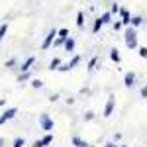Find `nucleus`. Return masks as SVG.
<instances>
[{"label": "nucleus", "instance_id": "473e14b6", "mask_svg": "<svg viewBox=\"0 0 147 147\" xmlns=\"http://www.w3.org/2000/svg\"><path fill=\"white\" fill-rule=\"evenodd\" d=\"M4 143H6V139H4V137H0V147H4Z\"/></svg>", "mask_w": 147, "mask_h": 147}, {"label": "nucleus", "instance_id": "2f4dec72", "mask_svg": "<svg viewBox=\"0 0 147 147\" xmlns=\"http://www.w3.org/2000/svg\"><path fill=\"white\" fill-rule=\"evenodd\" d=\"M141 98H147V84L141 88Z\"/></svg>", "mask_w": 147, "mask_h": 147}, {"label": "nucleus", "instance_id": "1a4fd4ad", "mask_svg": "<svg viewBox=\"0 0 147 147\" xmlns=\"http://www.w3.org/2000/svg\"><path fill=\"white\" fill-rule=\"evenodd\" d=\"M63 47H65V51H67V53H73V51H75V47H77L75 37H71V35H69L67 39H65V43H63Z\"/></svg>", "mask_w": 147, "mask_h": 147}, {"label": "nucleus", "instance_id": "aec40b11", "mask_svg": "<svg viewBox=\"0 0 147 147\" xmlns=\"http://www.w3.org/2000/svg\"><path fill=\"white\" fill-rule=\"evenodd\" d=\"M77 28H84V14L82 12L77 14Z\"/></svg>", "mask_w": 147, "mask_h": 147}, {"label": "nucleus", "instance_id": "412c9836", "mask_svg": "<svg viewBox=\"0 0 147 147\" xmlns=\"http://www.w3.org/2000/svg\"><path fill=\"white\" fill-rule=\"evenodd\" d=\"M28 79H32V73H30V71H26V73H22V75L18 77V82H26Z\"/></svg>", "mask_w": 147, "mask_h": 147}, {"label": "nucleus", "instance_id": "20e7f679", "mask_svg": "<svg viewBox=\"0 0 147 147\" xmlns=\"http://www.w3.org/2000/svg\"><path fill=\"white\" fill-rule=\"evenodd\" d=\"M57 34H59V30H49L47 32V35H45V39H43V43H41V49L45 51V49H49V47L53 45V41H55V37H57Z\"/></svg>", "mask_w": 147, "mask_h": 147}, {"label": "nucleus", "instance_id": "0eeeda50", "mask_svg": "<svg viewBox=\"0 0 147 147\" xmlns=\"http://www.w3.org/2000/svg\"><path fill=\"white\" fill-rule=\"evenodd\" d=\"M16 114H18V108H6L2 116H0V122L2 124H6V122H10L12 118H16Z\"/></svg>", "mask_w": 147, "mask_h": 147}, {"label": "nucleus", "instance_id": "423d86ee", "mask_svg": "<svg viewBox=\"0 0 147 147\" xmlns=\"http://www.w3.org/2000/svg\"><path fill=\"white\" fill-rule=\"evenodd\" d=\"M114 108H116V96L110 94L108 100H106V106H104V114H102V116H104V118H110L114 114Z\"/></svg>", "mask_w": 147, "mask_h": 147}, {"label": "nucleus", "instance_id": "a211bd4d", "mask_svg": "<svg viewBox=\"0 0 147 147\" xmlns=\"http://www.w3.org/2000/svg\"><path fill=\"white\" fill-rule=\"evenodd\" d=\"M141 24H143V18H141V16H134V18H131V24H129V26H134V28H139Z\"/></svg>", "mask_w": 147, "mask_h": 147}, {"label": "nucleus", "instance_id": "f03ea898", "mask_svg": "<svg viewBox=\"0 0 147 147\" xmlns=\"http://www.w3.org/2000/svg\"><path fill=\"white\" fill-rule=\"evenodd\" d=\"M39 127H41L45 134L55 129V122L49 118V114H39Z\"/></svg>", "mask_w": 147, "mask_h": 147}, {"label": "nucleus", "instance_id": "f257e3e1", "mask_svg": "<svg viewBox=\"0 0 147 147\" xmlns=\"http://www.w3.org/2000/svg\"><path fill=\"white\" fill-rule=\"evenodd\" d=\"M124 41L127 49H137V32L134 26H125V32H124Z\"/></svg>", "mask_w": 147, "mask_h": 147}, {"label": "nucleus", "instance_id": "cd10ccee", "mask_svg": "<svg viewBox=\"0 0 147 147\" xmlns=\"http://www.w3.org/2000/svg\"><path fill=\"white\" fill-rule=\"evenodd\" d=\"M90 120H94V112H86L84 114V122H90Z\"/></svg>", "mask_w": 147, "mask_h": 147}, {"label": "nucleus", "instance_id": "7ed1b4c3", "mask_svg": "<svg viewBox=\"0 0 147 147\" xmlns=\"http://www.w3.org/2000/svg\"><path fill=\"white\" fill-rule=\"evenodd\" d=\"M79 63H80V55H73L69 63H61L57 71H61V73H67V71H71V69H75L77 65H79Z\"/></svg>", "mask_w": 147, "mask_h": 147}, {"label": "nucleus", "instance_id": "c9c22d12", "mask_svg": "<svg viewBox=\"0 0 147 147\" xmlns=\"http://www.w3.org/2000/svg\"><path fill=\"white\" fill-rule=\"evenodd\" d=\"M0 125H2V122H0Z\"/></svg>", "mask_w": 147, "mask_h": 147}, {"label": "nucleus", "instance_id": "b1692460", "mask_svg": "<svg viewBox=\"0 0 147 147\" xmlns=\"http://www.w3.org/2000/svg\"><path fill=\"white\" fill-rule=\"evenodd\" d=\"M32 86H34V88H41V86H43V80L34 79V80H32Z\"/></svg>", "mask_w": 147, "mask_h": 147}, {"label": "nucleus", "instance_id": "2eb2a0df", "mask_svg": "<svg viewBox=\"0 0 147 147\" xmlns=\"http://www.w3.org/2000/svg\"><path fill=\"white\" fill-rule=\"evenodd\" d=\"M102 26H104V22H102L100 18H96V20H94V26H92V34L96 35V34L102 30Z\"/></svg>", "mask_w": 147, "mask_h": 147}, {"label": "nucleus", "instance_id": "c85d7f7f", "mask_svg": "<svg viewBox=\"0 0 147 147\" xmlns=\"http://www.w3.org/2000/svg\"><path fill=\"white\" fill-rule=\"evenodd\" d=\"M110 12H112V14H120V6H118V4H114Z\"/></svg>", "mask_w": 147, "mask_h": 147}, {"label": "nucleus", "instance_id": "f8f14e48", "mask_svg": "<svg viewBox=\"0 0 147 147\" xmlns=\"http://www.w3.org/2000/svg\"><path fill=\"white\" fill-rule=\"evenodd\" d=\"M71 143H73V147H86V145H88L80 136H73V137H71Z\"/></svg>", "mask_w": 147, "mask_h": 147}, {"label": "nucleus", "instance_id": "f704fd0d", "mask_svg": "<svg viewBox=\"0 0 147 147\" xmlns=\"http://www.w3.org/2000/svg\"><path fill=\"white\" fill-rule=\"evenodd\" d=\"M86 147H94V145H86Z\"/></svg>", "mask_w": 147, "mask_h": 147}, {"label": "nucleus", "instance_id": "9d476101", "mask_svg": "<svg viewBox=\"0 0 147 147\" xmlns=\"http://www.w3.org/2000/svg\"><path fill=\"white\" fill-rule=\"evenodd\" d=\"M120 16H122V24L124 26H129L131 24V16H129V10L127 8H120Z\"/></svg>", "mask_w": 147, "mask_h": 147}, {"label": "nucleus", "instance_id": "bb28decb", "mask_svg": "<svg viewBox=\"0 0 147 147\" xmlns=\"http://www.w3.org/2000/svg\"><path fill=\"white\" fill-rule=\"evenodd\" d=\"M14 65H16V59H8V61L4 63V67H8V69H12Z\"/></svg>", "mask_w": 147, "mask_h": 147}, {"label": "nucleus", "instance_id": "5701e85b", "mask_svg": "<svg viewBox=\"0 0 147 147\" xmlns=\"http://www.w3.org/2000/svg\"><path fill=\"white\" fill-rule=\"evenodd\" d=\"M24 145H26V139L24 137H16L14 143H12V147H24Z\"/></svg>", "mask_w": 147, "mask_h": 147}, {"label": "nucleus", "instance_id": "7c9ffc66", "mask_svg": "<svg viewBox=\"0 0 147 147\" xmlns=\"http://www.w3.org/2000/svg\"><path fill=\"white\" fill-rule=\"evenodd\" d=\"M59 100V94H51V96H49V102H57Z\"/></svg>", "mask_w": 147, "mask_h": 147}, {"label": "nucleus", "instance_id": "dca6fc26", "mask_svg": "<svg viewBox=\"0 0 147 147\" xmlns=\"http://www.w3.org/2000/svg\"><path fill=\"white\" fill-rule=\"evenodd\" d=\"M96 65H98V57H92L90 61H88V67H86V71H88V73H92V71L96 69Z\"/></svg>", "mask_w": 147, "mask_h": 147}, {"label": "nucleus", "instance_id": "39448f33", "mask_svg": "<svg viewBox=\"0 0 147 147\" xmlns=\"http://www.w3.org/2000/svg\"><path fill=\"white\" fill-rule=\"evenodd\" d=\"M51 143H53V131H47L41 139H35L34 143H32V147H47V145H51Z\"/></svg>", "mask_w": 147, "mask_h": 147}, {"label": "nucleus", "instance_id": "393cba45", "mask_svg": "<svg viewBox=\"0 0 147 147\" xmlns=\"http://www.w3.org/2000/svg\"><path fill=\"white\" fill-rule=\"evenodd\" d=\"M137 51H139V57L147 59V47H137Z\"/></svg>", "mask_w": 147, "mask_h": 147}, {"label": "nucleus", "instance_id": "c756f323", "mask_svg": "<svg viewBox=\"0 0 147 147\" xmlns=\"http://www.w3.org/2000/svg\"><path fill=\"white\" fill-rule=\"evenodd\" d=\"M102 147H118V145H116V141H106Z\"/></svg>", "mask_w": 147, "mask_h": 147}, {"label": "nucleus", "instance_id": "9b49d317", "mask_svg": "<svg viewBox=\"0 0 147 147\" xmlns=\"http://www.w3.org/2000/svg\"><path fill=\"white\" fill-rule=\"evenodd\" d=\"M34 63H35V57H28V59L24 61L22 65H20V71H22V73H26V71H30Z\"/></svg>", "mask_w": 147, "mask_h": 147}, {"label": "nucleus", "instance_id": "4468645a", "mask_svg": "<svg viewBox=\"0 0 147 147\" xmlns=\"http://www.w3.org/2000/svg\"><path fill=\"white\" fill-rule=\"evenodd\" d=\"M61 63H63V61H61L59 57H53V59H51V63H49V67H47V69H49V71H57Z\"/></svg>", "mask_w": 147, "mask_h": 147}, {"label": "nucleus", "instance_id": "4be33fe9", "mask_svg": "<svg viewBox=\"0 0 147 147\" xmlns=\"http://www.w3.org/2000/svg\"><path fill=\"white\" fill-rule=\"evenodd\" d=\"M69 35H71V34H69L67 28H61V30H59V34H57V37H61V39H67Z\"/></svg>", "mask_w": 147, "mask_h": 147}, {"label": "nucleus", "instance_id": "ddd939ff", "mask_svg": "<svg viewBox=\"0 0 147 147\" xmlns=\"http://www.w3.org/2000/svg\"><path fill=\"white\" fill-rule=\"evenodd\" d=\"M110 59H112L116 65H118V63L122 61V55H120V51H118L116 47H112V49H110Z\"/></svg>", "mask_w": 147, "mask_h": 147}, {"label": "nucleus", "instance_id": "a878e982", "mask_svg": "<svg viewBox=\"0 0 147 147\" xmlns=\"http://www.w3.org/2000/svg\"><path fill=\"white\" fill-rule=\"evenodd\" d=\"M112 26H114V30H116V32L124 28V24H122V20H120V22H112Z\"/></svg>", "mask_w": 147, "mask_h": 147}, {"label": "nucleus", "instance_id": "6e6552de", "mask_svg": "<svg viewBox=\"0 0 147 147\" xmlns=\"http://www.w3.org/2000/svg\"><path fill=\"white\" fill-rule=\"evenodd\" d=\"M134 84H136V73L134 71H127L124 75V86L125 88H131Z\"/></svg>", "mask_w": 147, "mask_h": 147}, {"label": "nucleus", "instance_id": "6ab92c4d", "mask_svg": "<svg viewBox=\"0 0 147 147\" xmlns=\"http://www.w3.org/2000/svg\"><path fill=\"white\" fill-rule=\"evenodd\" d=\"M6 34H8V24H0V41L6 37Z\"/></svg>", "mask_w": 147, "mask_h": 147}, {"label": "nucleus", "instance_id": "72a5a7b5", "mask_svg": "<svg viewBox=\"0 0 147 147\" xmlns=\"http://www.w3.org/2000/svg\"><path fill=\"white\" fill-rule=\"evenodd\" d=\"M118 147H125V145H124V143H122V145H118Z\"/></svg>", "mask_w": 147, "mask_h": 147}, {"label": "nucleus", "instance_id": "f3484780", "mask_svg": "<svg viewBox=\"0 0 147 147\" xmlns=\"http://www.w3.org/2000/svg\"><path fill=\"white\" fill-rule=\"evenodd\" d=\"M100 20L104 22V26H106V24H112V12H104L100 16Z\"/></svg>", "mask_w": 147, "mask_h": 147}]
</instances>
